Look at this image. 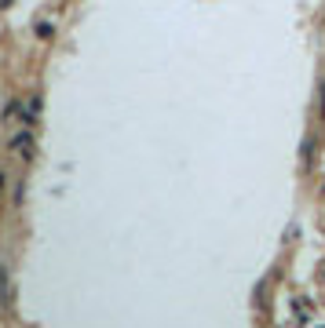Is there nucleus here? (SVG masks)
<instances>
[{"mask_svg": "<svg viewBox=\"0 0 325 328\" xmlns=\"http://www.w3.org/2000/svg\"><path fill=\"white\" fill-rule=\"evenodd\" d=\"M29 146H33V143H29V139L22 135V139H15V150H19V153H33V150H29Z\"/></svg>", "mask_w": 325, "mask_h": 328, "instance_id": "obj_1", "label": "nucleus"}]
</instances>
